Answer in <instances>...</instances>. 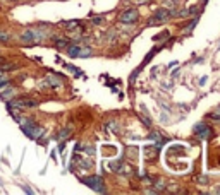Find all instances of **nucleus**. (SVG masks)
<instances>
[{
  "label": "nucleus",
  "instance_id": "obj_7",
  "mask_svg": "<svg viewBox=\"0 0 220 195\" xmlns=\"http://www.w3.org/2000/svg\"><path fill=\"white\" fill-rule=\"evenodd\" d=\"M62 86V79L59 77V75H47L45 81H43V84H41V87L45 89H55V87H60Z\"/></svg>",
  "mask_w": 220,
  "mask_h": 195
},
{
  "label": "nucleus",
  "instance_id": "obj_10",
  "mask_svg": "<svg viewBox=\"0 0 220 195\" xmlns=\"http://www.w3.org/2000/svg\"><path fill=\"white\" fill-rule=\"evenodd\" d=\"M62 26L65 28V29H76V28H79V21H76V19H72V21H64Z\"/></svg>",
  "mask_w": 220,
  "mask_h": 195
},
{
  "label": "nucleus",
  "instance_id": "obj_14",
  "mask_svg": "<svg viewBox=\"0 0 220 195\" xmlns=\"http://www.w3.org/2000/svg\"><path fill=\"white\" fill-rule=\"evenodd\" d=\"M103 22V17L101 15H98V17H93V24H101Z\"/></svg>",
  "mask_w": 220,
  "mask_h": 195
},
{
  "label": "nucleus",
  "instance_id": "obj_15",
  "mask_svg": "<svg viewBox=\"0 0 220 195\" xmlns=\"http://www.w3.org/2000/svg\"><path fill=\"white\" fill-rule=\"evenodd\" d=\"M21 188H23V190L26 192V193H33V190H31V188L28 187V185H21Z\"/></svg>",
  "mask_w": 220,
  "mask_h": 195
},
{
  "label": "nucleus",
  "instance_id": "obj_13",
  "mask_svg": "<svg viewBox=\"0 0 220 195\" xmlns=\"http://www.w3.org/2000/svg\"><path fill=\"white\" fill-rule=\"evenodd\" d=\"M71 135V130L69 129H64V130H60V134L57 137H59V139H65V137H69Z\"/></svg>",
  "mask_w": 220,
  "mask_h": 195
},
{
  "label": "nucleus",
  "instance_id": "obj_2",
  "mask_svg": "<svg viewBox=\"0 0 220 195\" xmlns=\"http://www.w3.org/2000/svg\"><path fill=\"white\" fill-rule=\"evenodd\" d=\"M81 181H83L84 185H88L90 188L97 190V192H105V183H103V180H101V176L91 175V176H84V178H81Z\"/></svg>",
  "mask_w": 220,
  "mask_h": 195
},
{
  "label": "nucleus",
  "instance_id": "obj_11",
  "mask_svg": "<svg viewBox=\"0 0 220 195\" xmlns=\"http://www.w3.org/2000/svg\"><path fill=\"white\" fill-rule=\"evenodd\" d=\"M91 55H93V52H91L90 46H84L79 50V58H86V57H91Z\"/></svg>",
  "mask_w": 220,
  "mask_h": 195
},
{
  "label": "nucleus",
  "instance_id": "obj_18",
  "mask_svg": "<svg viewBox=\"0 0 220 195\" xmlns=\"http://www.w3.org/2000/svg\"><path fill=\"white\" fill-rule=\"evenodd\" d=\"M215 113H218V115H220V106H218V108H217V110H215Z\"/></svg>",
  "mask_w": 220,
  "mask_h": 195
},
{
  "label": "nucleus",
  "instance_id": "obj_16",
  "mask_svg": "<svg viewBox=\"0 0 220 195\" xmlns=\"http://www.w3.org/2000/svg\"><path fill=\"white\" fill-rule=\"evenodd\" d=\"M5 62V58H4V57H2V55H0V65H2V63H4Z\"/></svg>",
  "mask_w": 220,
  "mask_h": 195
},
{
  "label": "nucleus",
  "instance_id": "obj_19",
  "mask_svg": "<svg viewBox=\"0 0 220 195\" xmlns=\"http://www.w3.org/2000/svg\"><path fill=\"white\" fill-rule=\"evenodd\" d=\"M215 192H217V193H220V188H217V190H215Z\"/></svg>",
  "mask_w": 220,
  "mask_h": 195
},
{
  "label": "nucleus",
  "instance_id": "obj_17",
  "mask_svg": "<svg viewBox=\"0 0 220 195\" xmlns=\"http://www.w3.org/2000/svg\"><path fill=\"white\" fill-rule=\"evenodd\" d=\"M7 2H11V4H16V2H19V0H7Z\"/></svg>",
  "mask_w": 220,
  "mask_h": 195
},
{
  "label": "nucleus",
  "instance_id": "obj_9",
  "mask_svg": "<svg viewBox=\"0 0 220 195\" xmlns=\"http://www.w3.org/2000/svg\"><path fill=\"white\" fill-rule=\"evenodd\" d=\"M53 41H55V46L59 50H65L69 46V43H71L69 40H64V38H53Z\"/></svg>",
  "mask_w": 220,
  "mask_h": 195
},
{
  "label": "nucleus",
  "instance_id": "obj_6",
  "mask_svg": "<svg viewBox=\"0 0 220 195\" xmlns=\"http://www.w3.org/2000/svg\"><path fill=\"white\" fill-rule=\"evenodd\" d=\"M194 134L201 140H208L210 137H212V129H210L208 125H205V123H198V125L194 127Z\"/></svg>",
  "mask_w": 220,
  "mask_h": 195
},
{
  "label": "nucleus",
  "instance_id": "obj_3",
  "mask_svg": "<svg viewBox=\"0 0 220 195\" xmlns=\"http://www.w3.org/2000/svg\"><path fill=\"white\" fill-rule=\"evenodd\" d=\"M170 17V12H168V9H158L155 14L150 17V26H157V24H162V22H165L167 19Z\"/></svg>",
  "mask_w": 220,
  "mask_h": 195
},
{
  "label": "nucleus",
  "instance_id": "obj_12",
  "mask_svg": "<svg viewBox=\"0 0 220 195\" xmlns=\"http://www.w3.org/2000/svg\"><path fill=\"white\" fill-rule=\"evenodd\" d=\"M12 36L9 33H4V31H0V43H11Z\"/></svg>",
  "mask_w": 220,
  "mask_h": 195
},
{
  "label": "nucleus",
  "instance_id": "obj_8",
  "mask_svg": "<svg viewBox=\"0 0 220 195\" xmlns=\"http://www.w3.org/2000/svg\"><path fill=\"white\" fill-rule=\"evenodd\" d=\"M79 50H81V46H79V45H74V43H69V46L65 48V52H67V55L71 57V58H78Z\"/></svg>",
  "mask_w": 220,
  "mask_h": 195
},
{
  "label": "nucleus",
  "instance_id": "obj_5",
  "mask_svg": "<svg viewBox=\"0 0 220 195\" xmlns=\"http://www.w3.org/2000/svg\"><path fill=\"white\" fill-rule=\"evenodd\" d=\"M138 17H139V14L136 9H127V11H124L120 14V22L122 24H132V22L138 21Z\"/></svg>",
  "mask_w": 220,
  "mask_h": 195
},
{
  "label": "nucleus",
  "instance_id": "obj_4",
  "mask_svg": "<svg viewBox=\"0 0 220 195\" xmlns=\"http://www.w3.org/2000/svg\"><path fill=\"white\" fill-rule=\"evenodd\" d=\"M16 86L12 84V81L9 82V84H5V86H2L0 87V100H4V101H9V100H12L16 96Z\"/></svg>",
  "mask_w": 220,
  "mask_h": 195
},
{
  "label": "nucleus",
  "instance_id": "obj_1",
  "mask_svg": "<svg viewBox=\"0 0 220 195\" xmlns=\"http://www.w3.org/2000/svg\"><path fill=\"white\" fill-rule=\"evenodd\" d=\"M45 38V34L38 29H26L19 34V41L23 45H36Z\"/></svg>",
  "mask_w": 220,
  "mask_h": 195
}]
</instances>
